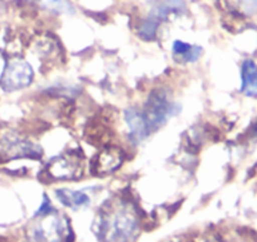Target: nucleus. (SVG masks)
Listing matches in <instances>:
<instances>
[{
    "instance_id": "f257e3e1",
    "label": "nucleus",
    "mask_w": 257,
    "mask_h": 242,
    "mask_svg": "<svg viewBox=\"0 0 257 242\" xmlns=\"http://www.w3.org/2000/svg\"><path fill=\"white\" fill-rule=\"evenodd\" d=\"M150 133L159 130L168 118L179 112V106L169 100L164 91H153L142 111Z\"/></svg>"
},
{
    "instance_id": "f03ea898",
    "label": "nucleus",
    "mask_w": 257,
    "mask_h": 242,
    "mask_svg": "<svg viewBox=\"0 0 257 242\" xmlns=\"http://www.w3.org/2000/svg\"><path fill=\"white\" fill-rule=\"evenodd\" d=\"M34 77L31 65L23 59H13L7 63L0 76V87L7 92L28 87Z\"/></svg>"
},
{
    "instance_id": "7ed1b4c3",
    "label": "nucleus",
    "mask_w": 257,
    "mask_h": 242,
    "mask_svg": "<svg viewBox=\"0 0 257 242\" xmlns=\"http://www.w3.org/2000/svg\"><path fill=\"white\" fill-rule=\"evenodd\" d=\"M106 237L110 242H127L137 229L138 223L132 213L120 212L103 222Z\"/></svg>"
},
{
    "instance_id": "20e7f679",
    "label": "nucleus",
    "mask_w": 257,
    "mask_h": 242,
    "mask_svg": "<svg viewBox=\"0 0 257 242\" xmlns=\"http://www.w3.org/2000/svg\"><path fill=\"white\" fill-rule=\"evenodd\" d=\"M47 173L53 179H76L82 174L81 160L75 154H64L52 160L47 167Z\"/></svg>"
},
{
    "instance_id": "39448f33",
    "label": "nucleus",
    "mask_w": 257,
    "mask_h": 242,
    "mask_svg": "<svg viewBox=\"0 0 257 242\" xmlns=\"http://www.w3.org/2000/svg\"><path fill=\"white\" fill-rule=\"evenodd\" d=\"M39 148L32 143L22 139L16 134H7L0 139V155L16 159L23 157H38L41 152Z\"/></svg>"
},
{
    "instance_id": "423d86ee",
    "label": "nucleus",
    "mask_w": 257,
    "mask_h": 242,
    "mask_svg": "<svg viewBox=\"0 0 257 242\" xmlns=\"http://www.w3.org/2000/svg\"><path fill=\"white\" fill-rule=\"evenodd\" d=\"M122 152L117 148H106L93 160L92 168L97 174H110L122 165Z\"/></svg>"
},
{
    "instance_id": "0eeeda50",
    "label": "nucleus",
    "mask_w": 257,
    "mask_h": 242,
    "mask_svg": "<svg viewBox=\"0 0 257 242\" xmlns=\"http://www.w3.org/2000/svg\"><path fill=\"white\" fill-rule=\"evenodd\" d=\"M125 120L130 130V139L135 143L144 140L150 134L143 112L137 108H128L125 112Z\"/></svg>"
},
{
    "instance_id": "6e6552de",
    "label": "nucleus",
    "mask_w": 257,
    "mask_h": 242,
    "mask_svg": "<svg viewBox=\"0 0 257 242\" xmlns=\"http://www.w3.org/2000/svg\"><path fill=\"white\" fill-rule=\"evenodd\" d=\"M241 91L248 96L257 93V65L252 59H244L241 67Z\"/></svg>"
},
{
    "instance_id": "1a4fd4ad",
    "label": "nucleus",
    "mask_w": 257,
    "mask_h": 242,
    "mask_svg": "<svg viewBox=\"0 0 257 242\" xmlns=\"http://www.w3.org/2000/svg\"><path fill=\"white\" fill-rule=\"evenodd\" d=\"M173 53L184 62H196L202 53V48L190 46L183 41H175L173 44Z\"/></svg>"
},
{
    "instance_id": "9d476101",
    "label": "nucleus",
    "mask_w": 257,
    "mask_h": 242,
    "mask_svg": "<svg viewBox=\"0 0 257 242\" xmlns=\"http://www.w3.org/2000/svg\"><path fill=\"white\" fill-rule=\"evenodd\" d=\"M57 197L66 206L81 207L90 203V198L82 192H70V191H57Z\"/></svg>"
},
{
    "instance_id": "9b49d317",
    "label": "nucleus",
    "mask_w": 257,
    "mask_h": 242,
    "mask_svg": "<svg viewBox=\"0 0 257 242\" xmlns=\"http://www.w3.org/2000/svg\"><path fill=\"white\" fill-rule=\"evenodd\" d=\"M158 19H147L139 28V36L144 41H152L157 37Z\"/></svg>"
},
{
    "instance_id": "f8f14e48",
    "label": "nucleus",
    "mask_w": 257,
    "mask_h": 242,
    "mask_svg": "<svg viewBox=\"0 0 257 242\" xmlns=\"http://www.w3.org/2000/svg\"><path fill=\"white\" fill-rule=\"evenodd\" d=\"M51 211H52L51 202H49V199H48V201H47V199H46V201L43 202V204H42L41 208L38 209L37 214H38V216H46V214L51 213Z\"/></svg>"
},
{
    "instance_id": "ddd939ff",
    "label": "nucleus",
    "mask_w": 257,
    "mask_h": 242,
    "mask_svg": "<svg viewBox=\"0 0 257 242\" xmlns=\"http://www.w3.org/2000/svg\"><path fill=\"white\" fill-rule=\"evenodd\" d=\"M254 133L257 134V123H256V125H254V128H253V134H254Z\"/></svg>"
}]
</instances>
